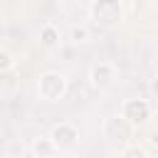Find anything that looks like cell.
Returning <instances> with one entry per match:
<instances>
[{
    "label": "cell",
    "instance_id": "6da1fadb",
    "mask_svg": "<svg viewBox=\"0 0 158 158\" xmlns=\"http://www.w3.org/2000/svg\"><path fill=\"white\" fill-rule=\"evenodd\" d=\"M89 20L101 30H116L126 20V7L121 0H91Z\"/></svg>",
    "mask_w": 158,
    "mask_h": 158
},
{
    "label": "cell",
    "instance_id": "7a4b0ae2",
    "mask_svg": "<svg viewBox=\"0 0 158 158\" xmlns=\"http://www.w3.org/2000/svg\"><path fill=\"white\" fill-rule=\"evenodd\" d=\"M133 133H136V128H133L123 116H118V114L106 116L104 123H101V136H104V141H106L111 148H116V151H121V148H126L128 143H133Z\"/></svg>",
    "mask_w": 158,
    "mask_h": 158
},
{
    "label": "cell",
    "instance_id": "3957f363",
    "mask_svg": "<svg viewBox=\"0 0 158 158\" xmlns=\"http://www.w3.org/2000/svg\"><path fill=\"white\" fill-rule=\"evenodd\" d=\"M37 94H40L42 101H49V104L64 99V94H67V77L62 72H54V69L42 72L40 79H37Z\"/></svg>",
    "mask_w": 158,
    "mask_h": 158
},
{
    "label": "cell",
    "instance_id": "277c9868",
    "mask_svg": "<svg viewBox=\"0 0 158 158\" xmlns=\"http://www.w3.org/2000/svg\"><path fill=\"white\" fill-rule=\"evenodd\" d=\"M118 116H123L133 128H141L146 126L151 118H153V104L148 99H141V96H131L121 104V111Z\"/></svg>",
    "mask_w": 158,
    "mask_h": 158
},
{
    "label": "cell",
    "instance_id": "5b68a950",
    "mask_svg": "<svg viewBox=\"0 0 158 158\" xmlns=\"http://www.w3.org/2000/svg\"><path fill=\"white\" fill-rule=\"evenodd\" d=\"M49 141L54 143L57 151H72L77 143H79V128L69 121H59L52 126L49 131Z\"/></svg>",
    "mask_w": 158,
    "mask_h": 158
},
{
    "label": "cell",
    "instance_id": "8992f818",
    "mask_svg": "<svg viewBox=\"0 0 158 158\" xmlns=\"http://www.w3.org/2000/svg\"><path fill=\"white\" fill-rule=\"evenodd\" d=\"M89 81L94 89H109L114 81H116V67L111 62H96L91 69H89Z\"/></svg>",
    "mask_w": 158,
    "mask_h": 158
},
{
    "label": "cell",
    "instance_id": "52a82bcc",
    "mask_svg": "<svg viewBox=\"0 0 158 158\" xmlns=\"http://www.w3.org/2000/svg\"><path fill=\"white\" fill-rule=\"evenodd\" d=\"M40 44L44 49H59L62 47V30L54 25V22H44L40 27Z\"/></svg>",
    "mask_w": 158,
    "mask_h": 158
},
{
    "label": "cell",
    "instance_id": "ba28073f",
    "mask_svg": "<svg viewBox=\"0 0 158 158\" xmlns=\"http://www.w3.org/2000/svg\"><path fill=\"white\" fill-rule=\"evenodd\" d=\"M22 86L20 72L17 69H5L0 72V96H15Z\"/></svg>",
    "mask_w": 158,
    "mask_h": 158
},
{
    "label": "cell",
    "instance_id": "9c48e42d",
    "mask_svg": "<svg viewBox=\"0 0 158 158\" xmlns=\"http://www.w3.org/2000/svg\"><path fill=\"white\" fill-rule=\"evenodd\" d=\"M30 153H32V158H54L59 151L54 148V143L49 141V136H37L30 143Z\"/></svg>",
    "mask_w": 158,
    "mask_h": 158
},
{
    "label": "cell",
    "instance_id": "30bf717a",
    "mask_svg": "<svg viewBox=\"0 0 158 158\" xmlns=\"http://www.w3.org/2000/svg\"><path fill=\"white\" fill-rule=\"evenodd\" d=\"M69 37H72L74 44H84V42L91 40V32H89V27H84V25H74L72 32H69Z\"/></svg>",
    "mask_w": 158,
    "mask_h": 158
},
{
    "label": "cell",
    "instance_id": "8fae6325",
    "mask_svg": "<svg viewBox=\"0 0 158 158\" xmlns=\"http://www.w3.org/2000/svg\"><path fill=\"white\" fill-rule=\"evenodd\" d=\"M121 158H148V151L141 143H128L126 148H121Z\"/></svg>",
    "mask_w": 158,
    "mask_h": 158
},
{
    "label": "cell",
    "instance_id": "7c38bea8",
    "mask_svg": "<svg viewBox=\"0 0 158 158\" xmlns=\"http://www.w3.org/2000/svg\"><path fill=\"white\" fill-rule=\"evenodd\" d=\"M22 151H25V146H22L20 138H12V141L7 143V148H5L7 158H17V156H22Z\"/></svg>",
    "mask_w": 158,
    "mask_h": 158
},
{
    "label": "cell",
    "instance_id": "4fadbf2b",
    "mask_svg": "<svg viewBox=\"0 0 158 158\" xmlns=\"http://www.w3.org/2000/svg\"><path fill=\"white\" fill-rule=\"evenodd\" d=\"M5 69H15V57L5 47H0V72H5Z\"/></svg>",
    "mask_w": 158,
    "mask_h": 158
},
{
    "label": "cell",
    "instance_id": "5bb4252c",
    "mask_svg": "<svg viewBox=\"0 0 158 158\" xmlns=\"http://www.w3.org/2000/svg\"><path fill=\"white\" fill-rule=\"evenodd\" d=\"M148 143H151V148H156V131L148 133Z\"/></svg>",
    "mask_w": 158,
    "mask_h": 158
},
{
    "label": "cell",
    "instance_id": "9a60e30c",
    "mask_svg": "<svg viewBox=\"0 0 158 158\" xmlns=\"http://www.w3.org/2000/svg\"><path fill=\"white\" fill-rule=\"evenodd\" d=\"M62 158H79V156H77V153H72V151H67V153H64Z\"/></svg>",
    "mask_w": 158,
    "mask_h": 158
},
{
    "label": "cell",
    "instance_id": "2e32d148",
    "mask_svg": "<svg viewBox=\"0 0 158 158\" xmlns=\"http://www.w3.org/2000/svg\"><path fill=\"white\" fill-rule=\"evenodd\" d=\"M146 2H148V5H153V2H156V0H146Z\"/></svg>",
    "mask_w": 158,
    "mask_h": 158
}]
</instances>
